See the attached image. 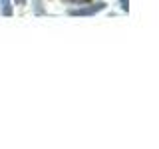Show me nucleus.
<instances>
[{"mask_svg":"<svg viewBox=\"0 0 159 149\" xmlns=\"http://www.w3.org/2000/svg\"><path fill=\"white\" fill-rule=\"evenodd\" d=\"M106 8V2H96V4H88V6H80V8H74L70 10L72 16H93V14L102 12Z\"/></svg>","mask_w":159,"mask_h":149,"instance_id":"obj_1","label":"nucleus"},{"mask_svg":"<svg viewBox=\"0 0 159 149\" xmlns=\"http://www.w3.org/2000/svg\"><path fill=\"white\" fill-rule=\"evenodd\" d=\"M2 14L4 16H10V14H12V4H10V0H2Z\"/></svg>","mask_w":159,"mask_h":149,"instance_id":"obj_2","label":"nucleus"},{"mask_svg":"<svg viewBox=\"0 0 159 149\" xmlns=\"http://www.w3.org/2000/svg\"><path fill=\"white\" fill-rule=\"evenodd\" d=\"M68 4H88V0H64Z\"/></svg>","mask_w":159,"mask_h":149,"instance_id":"obj_3","label":"nucleus"},{"mask_svg":"<svg viewBox=\"0 0 159 149\" xmlns=\"http://www.w3.org/2000/svg\"><path fill=\"white\" fill-rule=\"evenodd\" d=\"M119 4H121V10H127V0H119Z\"/></svg>","mask_w":159,"mask_h":149,"instance_id":"obj_4","label":"nucleus"},{"mask_svg":"<svg viewBox=\"0 0 159 149\" xmlns=\"http://www.w3.org/2000/svg\"><path fill=\"white\" fill-rule=\"evenodd\" d=\"M14 4H18V6H22V4H26V0H14Z\"/></svg>","mask_w":159,"mask_h":149,"instance_id":"obj_5","label":"nucleus"}]
</instances>
